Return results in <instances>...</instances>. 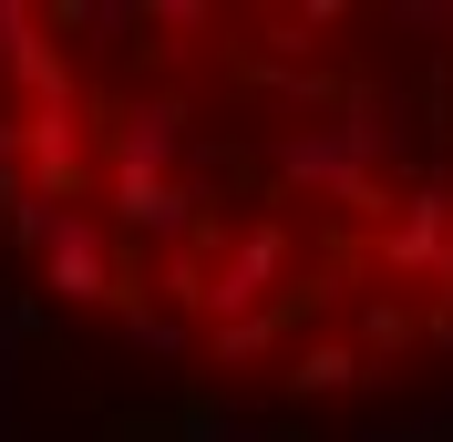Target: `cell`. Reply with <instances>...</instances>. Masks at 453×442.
Returning a JSON list of instances; mask_svg holds the SVG:
<instances>
[{
    "label": "cell",
    "mask_w": 453,
    "mask_h": 442,
    "mask_svg": "<svg viewBox=\"0 0 453 442\" xmlns=\"http://www.w3.org/2000/svg\"><path fill=\"white\" fill-rule=\"evenodd\" d=\"M42 278H52V288H62L73 309H104V299H124L113 237H104L93 217H73V206H62V217H52V237H42Z\"/></svg>",
    "instance_id": "6da1fadb"
},
{
    "label": "cell",
    "mask_w": 453,
    "mask_h": 442,
    "mask_svg": "<svg viewBox=\"0 0 453 442\" xmlns=\"http://www.w3.org/2000/svg\"><path fill=\"white\" fill-rule=\"evenodd\" d=\"M21 134V175H31V195H73L83 186V103H42V113H21L11 124Z\"/></svg>",
    "instance_id": "7a4b0ae2"
},
{
    "label": "cell",
    "mask_w": 453,
    "mask_h": 442,
    "mask_svg": "<svg viewBox=\"0 0 453 442\" xmlns=\"http://www.w3.org/2000/svg\"><path fill=\"white\" fill-rule=\"evenodd\" d=\"M279 268H288V226H279V217H257L248 237H237V257L206 278V319H217V330H226V319H248V309L279 288Z\"/></svg>",
    "instance_id": "3957f363"
},
{
    "label": "cell",
    "mask_w": 453,
    "mask_h": 442,
    "mask_svg": "<svg viewBox=\"0 0 453 442\" xmlns=\"http://www.w3.org/2000/svg\"><path fill=\"white\" fill-rule=\"evenodd\" d=\"M381 268H392V278H443L453 268V195L443 186L402 195V217L381 226Z\"/></svg>",
    "instance_id": "277c9868"
},
{
    "label": "cell",
    "mask_w": 453,
    "mask_h": 442,
    "mask_svg": "<svg viewBox=\"0 0 453 442\" xmlns=\"http://www.w3.org/2000/svg\"><path fill=\"white\" fill-rule=\"evenodd\" d=\"M0 72L31 93V113H42V103H73V62H62V42L31 21V11H11V0H0Z\"/></svg>",
    "instance_id": "5b68a950"
},
{
    "label": "cell",
    "mask_w": 453,
    "mask_h": 442,
    "mask_svg": "<svg viewBox=\"0 0 453 442\" xmlns=\"http://www.w3.org/2000/svg\"><path fill=\"white\" fill-rule=\"evenodd\" d=\"M113 217L134 226V237H186L196 226V186H175L155 165H113Z\"/></svg>",
    "instance_id": "8992f818"
},
{
    "label": "cell",
    "mask_w": 453,
    "mask_h": 442,
    "mask_svg": "<svg viewBox=\"0 0 453 442\" xmlns=\"http://www.w3.org/2000/svg\"><path fill=\"white\" fill-rule=\"evenodd\" d=\"M175 144H186V103H165V93H155V103H134V113H124V134H113V165H155V175H165V165H175Z\"/></svg>",
    "instance_id": "52a82bcc"
},
{
    "label": "cell",
    "mask_w": 453,
    "mask_h": 442,
    "mask_svg": "<svg viewBox=\"0 0 453 442\" xmlns=\"http://www.w3.org/2000/svg\"><path fill=\"white\" fill-rule=\"evenodd\" d=\"M361 370H371V360L350 350V339H319V350H299V360H288V391H299V401H319V391H350Z\"/></svg>",
    "instance_id": "ba28073f"
},
{
    "label": "cell",
    "mask_w": 453,
    "mask_h": 442,
    "mask_svg": "<svg viewBox=\"0 0 453 442\" xmlns=\"http://www.w3.org/2000/svg\"><path fill=\"white\" fill-rule=\"evenodd\" d=\"M279 330H288V309H248V319H226V330H217V360H257Z\"/></svg>",
    "instance_id": "9c48e42d"
},
{
    "label": "cell",
    "mask_w": 453,
    "mask_h": 442,
    "mask_svg": "<svg viewBox=\"0 0 453 442\" xmlns=\"http://www.w3.org/2000/svg\"><path fill=\"white\" fill-rule=\"evenodd\" d=\"M124 330H134L144 350H186V319H155V309H134V319H124Z\"/></svg>",
    "instance_id": "30bf717a"
},
{
    "label": "cell",
    "mask_w": 453,
    "mask_h": 442,
    "mask_svg": "<svg viewBox=\"0 0 453 442\" xmlns=\"http://www.w3.org/2000/svg\"><path fill=\"white\" fill-rule=\"evenodd\" d=\"M361 339H371V350H402V339H412V319H402V309H371Z\"/></svg>",
    "instance_id": "8fae6325"
}]
</instances>
